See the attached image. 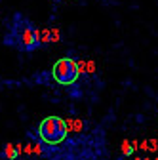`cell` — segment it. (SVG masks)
<instances>
[{"instance_id": "1", "label": "cell", "mask_w": 158, "mask_h": 160, "mask_svg": "<svg viewBox=\"0 0 158 160\" xmlns=\"http://www.w3.org/2000/svg\"><path fill=\"white\" fill-rule=\"evenodd\" d=\"M6 44L15 46L21 52H34L42 46L40 40V31L34 29V25L29 21L27 17H23L21 13L13 15V25L10 29V34L6 36Z\"/></svg>"}, {"instance_id": "2", "label": "cell", "mask_w": 158, "mask_h": 160, "mask_svg": "<svg viewBox=\"0 0 158 160\" xmlns=\"http://www.w3.org/2000/svg\"><path fill=\"white\" fill-rule=\"evenodd\" d=\"M67 133H69L67 122L59 116H46L38 126V135L48 145H59L67 137Z\"/></svg>"}, {"instance_id": "3", "label": "cell", "mask_w": 158, "mask_h": 160, "mask_svg": "<svg viewBox=\"0 0 158 160\" xmlns=\"http://www.w3.org/2000/svg\"><path fill=\"white\" fill-rule=\"evenodd\" d=\"M52 74H53V80L61 86H71L74 84L78 76H80V67L74 59L71 57H61L59 61H55L53 69H52Z\"/></svg>"}, {"instance_id": "4", "label": "cell", "mask_w": 158, "mask_h": 160, "mask_svg": "<svg viewBox=\"0 0 158 160\" xmlns=\"http://www.w3.org/2000/svg\"><path fill=\"white\" fill-rule=\"evenodd\" d=\"M21 152H23L21 145H12V143H8L6 149H4V156L8 160H17L19 156H21Z\"/></svg>"}, {"instance_id": "5", "label": "cell", "mask_w": 158, "mask_h": 160, "mask_svg": "<svg viewBox=\"0 0 158 160\" xmlns=\"http://www.w3.org/2000/svg\"><path fill=\"white\" fill-rule=\"evenodd\" d=\"M67 128H69V132L82 130V122H78V120H67Z\"/></svg>"}, {"instance_id": "6", "label": "cell", "mask_w": 158, "mask_h": 160, "mask_svg": "<svg viewBox=\"0 0 158 160\" xmlns=\"http://www.w3.org/2000/svg\"><path fill=\"white\" fill-rule=\"evenodd\" d=\"M156 139H149V141H143V147L141 149H145V151H156Z\"/></svg>"}, {"instance_id": "7", "label": "cell", "mask_w": 158, "mask_h": 160, "mask_svg": "<svg viewBox=\"0 0 158 160\" xmlns=\"http://www.w3.org/2000/svg\"><path fill=\"white\" fill-rule=\"evenodd\" d=\"M131 152H133V147H131L128 141H124V143H122V154H131Z\"/></svg>"}, {"instance_id": "8", "label": "cell", "mask_w": 158, "mask_h": 160, "mask_svg": "<svg viewBox=\"0 0 158 160\" xmlns=\"http://www.w3.org/2000/svg\"><path fill=\"white\" fill-rule=\"evenodd\" d=\"M137 160H141V158H137Z\"/></svg>"}, {"instance_id": "9", "label": "cell", "mask_w": 158, "mask_h": 160, "mask_svg": "<svg viewBox=\"0 0 158 160\" xmlns=\"http://www.w3.org/2000/svg\"><path fill=\"white\" fill-rule=\"evenodd\" d=\"M156 160H158V158H156Z\"/></svg>"}]
</instances>
